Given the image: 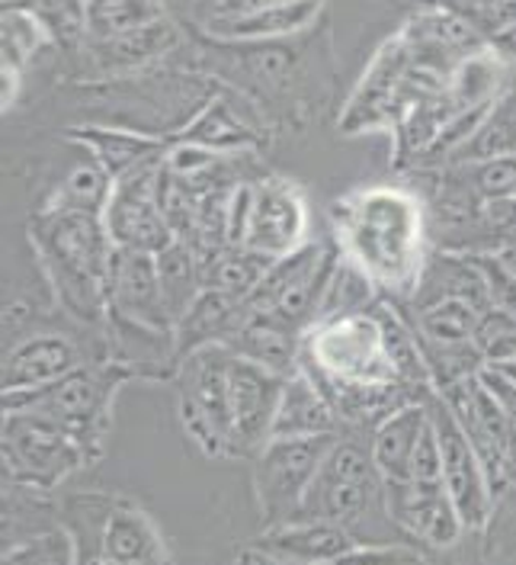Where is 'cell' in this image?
<instances>
[{
    "mask_svg": "<svg viewBox=\"0 0 516 565\" xmlns=\"http://www.w3.org/2000/svg\"><path fill=\"white\" fill-rule=\"evenodd\" d=\"M238 565H267V563H264V559H260L257 553H250V556H244V559Z\"/></svg>",
    "mask_w": 516,
    "mask_h": 565,
    "instance_id": "cell-44",
    "label": "cell"
},
{
    "mask_svg": "<svg viewBox=\"0 0 516 565\" xmlns=\"http://www.w3.org/2000/svg\"><path fill=\"white\" fill-rule=\"evenodd\" d=\"M164 154L144 161L132 174L119 177L112 183V196L106 203L104 222L116 247L161 254L164 247H171L176 242L164 212H161Z\"/></svg>",
    "mask_w": 516,
    "mask_h": 565,
    "instance_id": "cell-9",
    "label": "cell"
},
{
    "mask_svg": "<svg viewBox=\"0 0 516 565\" xmlns=\"http://www.w3.org/2000/svg\"><path fill=\"white\" fill-rule=\"evenodd\" d=\"M465 180H469V193L479 203L516 196V154L482 161V164H469Z\"/></svg>",
    "mask_w": 516,
    "mask_h": 565,
    "instance_id": "cell-35",
    "label": "cell"
},
{
    "mask_svg": "<svg viewBox=\"0 0 516 565\" xmlns=\"http://www.w3.org/2000/svg\"><path fill=\"white\" fill-rule=\"evenodd\" d=\"M430 422L440 437L443 486H447L449 498L459 508L465 530H482L491 518V504H494V489H491L482 457L440 395H430Z\"/></svg>",
    "mask_w": 516,
    "mask_h": 565,
    "instance_id": "cell-11",
    "label": "cell"
},
{
    "mask_svg": "<svg viewBox=\"0 0 516 565\" xmlns=\"http://www.w3.org/2000/svg\"><path fill=\"white\" fill-rule=\"evenodd\" d=\"M379 479L373 457H366L356 444L337 440L321 472L314 476L295 521H331L353 530L366 518L373 498L379 492Z\"/></svg>",
    "mask_w": 516,
    "mask_h": 565,
    "instance_id": "cell-8",
    "label": "cell"
},
{
    "mask_svg": "<svg viewBox=\"0 0 516 565\" xmlns=\"http://www.w3.org/2000/svg\"><path fill=\"white\" fill-rule=\"evenodd\" d=\"M427 424H430V398L411 402V405L391 412L388 418H381L373 434V447H369V457H373V466L381 476V482H411L413 450H417Z\"/></svg>",
    "mask_w": 516,
    "mask_h": 565,
    "instance_id": "cell-20",
    "label": "cell"
},
{
    "mask_svg": "<svg viewBox=\"0 0 516 565\" xmlns=\"http://www.w3.org/2000/svg\"><path fill=\"white\" fill-rule=\"evenodd\" d=\"M475 222L482 225L484 232H491L494 238H504L507 247L516 245V196L507 200H487L482 203V210L475 215ZM504 247V250H507Z\"/></svg>",
    "mask_w": 516,
    "mask_h": 565,
    "instance_id": "cell-39",
    "label": "cell"
},
{
    "mask_svg": "<svg viewBox=\"0 0 516 565\" xmlns=\"http://www.w3.org/2000/svg\"><path fill=\"white\" fill-rule=\"evenodd\" d=\"M45 42H52V33L35 17V10H30L26 3H3V33H0L3 68H13L23 74L30 58Z\"/></svg>",
    "mask_w": 516,
    "mask_h": 565,
    "instance_id": "cell-33",
    "label": "cell"
},
{
    "mask_svg": "<svg viewBox=\"0 0 516 565\" xmlns=\"http://www.w3.org/2000/svg\"><path fill=\"white\" fill-rule=\"evenodd\" d=\"M411 479L413 482H440L443 479V454H440V437H437L433 422L427 424V430L413 450Z\"/></svg>",
    "mask_w": 516,
    "mask_h": 565,
    "instance_id": "cell-40",
    "label": "cell"
},
{
    "mask_svg": "<svg viewBox=\"0 0 516 565\" xmlns=\"http://www.w3.org/2000/svg\"><path fill=\"white\" fill-rule=\"evenodd\" d=\"M413 309H417L413 328L430 344H472L484 318L482 309H475L465 299H452V296L420 302Z\"/></svg>",
    "mask_w": 516,
    "mask_h": 565,
    "instance_id": "cell-29",
    "label": "cell"
},
{
    "mask_svg": "<svg viewBox=\"0 0 516 565\" xmlns=\"http://www.w3.org/2000/svg\"><path fill=\"white\" fill-rule=\"evenodd\" d=\"M327 565H423V556L411 546H401V543H391V546L356 543L350 553L337 556L334 563Z\"/></svg>",
    "mask_w": 516,
    "mask_h": 565,
    "instance_id": "cell-38",
    "label": "cell"
},
{
    "mask_svg": "<svg viewBox=\"0 0 516 565\" xmlns=\"http://www.w3.org/2000/svg\"><path fill=\"white\" fill-rule=\"evenodd\" d=\"M507 472L516 479V422L510 430V447H507Z\"/></svg>",
    "mask_w": 516,
    "mask_h": 565,
    "instance_id": "cell-43",
    "label": "cell"
},
{
    "mask_svg": "<svg viewBox=\"0 0 516 565\" xmlns=\"http://www.w3.org/2000/svg\"><path fill=\"white\" fill-rule=\"evenodd\" d=\"M334 434L305 437V440H270L257 457V498L264 514L276 524H289L299 518L302 501L309 494L314 476L321 472Z\"/></svg>",
    "mask_w": 516,
    "mask_h": 565,
    "instance_id": "cell-10",
    "label": "cell"
},
{
    "mask_svg": "<svg viewBox=\"0 0 516 565\" xmlns=\"http://www.w3.org/2000/svg\"><path fill=\"white\" fill-rule=\"evenodd\" d=\"M129 376L132 373L116 360L97 366H77L68 376L33 392H3V412H45L49 418L68 427L77 444L87 450V457H97L109 418V402L119 383Z\"/></svg>",
    "mask_w": 516,
    "mask_h": 565,
    "instance_id": "cell-4",
    "label": "cell"
},
{
    "mask_svg": "<svg viewBox=\"0 0 516 565\" xmlns=\"http://www.w3.org/2000/svg\"><path fill=\"white\" fill-rule=\"evenodd\" d=\"M341 257L381 292L413 299L427 267V218L411 190L366 186L331 206Z\"/></svg>",
    "mask_w": 516,
    "mask_h": 565,
    "instance_id": "cell-1",
    "label": "cell"
},
{
    "mask_svg": "<svg viewBox=\"0 0 516 565\" xmlns=\"http://www.w3.org/2000/svg\"><path fill=\"white\" fill-rule=\"evenodd\" d=\"M497 3H504V0H437V7H447L452 13L465 17L469 23H475L482 13H487V10L497 7Z\"/></svg>",
    "mask_w": 516,
    "mask_h": 565,
    "instance_id": "cell-41",
    "label": "cell"
},
{
    "mask_svg": "<svg viewBox=\"0 0 516 565\" xmlns=\"http://www.w3.org/2000/svg\"><path fill=\"white\" fill-rule=\"evenodd\" d=\"M507 154H516V94L494 100L482 129L455 154V161L482 164V161H494V158H507Z\"/></svg>",
    "mask_w": 516,
    "mask_h": 565,
    "instance_id": "cell-32",
    "label": "cell"
},
{
    "mask_svg": "<svg viewBox=\"0 0 516 565\" xmlns=\"http://www.w3.org/2000/svg\"><path fill=\"white\" fill-rule=\"evenodd\" d=\"M71 141H77L90 161H97L112 180L132 174L144 161L168 151V141L136 129H109V126H77L68 132Z\"/></svg>",
    "mask_w": 516,
    "mask_h": 565,
    "instance_id": "cell-21",
    "label": "cell"
},
{
    "mask_svg": "<svg viewBox=\"0 0 516 565\" xmlns=\"http://www.w3.org/2000/svg\"><path fill=\"white\" fill-rule=\"evenodd\" d=\"M356 543L359 540L353 530L331 521H289L267 530L254 553L273 565H327L350 553Z\"/></svg>",
    "mask_w": 516,
    "mask_h": 565,
    "instance_id": "cell-16",
    "label": "cell"
},
{
    "mask_svg": "<svg viewBox=\"0 0 516 565\" xmlns=\"http://www.w3.org/2000/svg\"><path fill=\"white\" fill-rule=\"evenodd\" d=\"M158 277H161V292L173 318V328H176V321L193 309V302L206 289L200 254L186 242H173L158 254Z\"/></svg>",
    "mask_w": 516,
    "mask_h": 565,
    "instance_id": "cell-27",
    "label": "cell"
},
{
    "mask_svg": "<svg viewBox=\"0 0 516 565\" xmlns=\"http://www.w3.org/2000/svg\"><path fill=\"white\" fill-rule=\"evenodd\" d=\"M247 360L273 370L279 376H292L299 370V351H302V334L286 328L282 321L270 316H257L247 309L241 331L225 344Z\"/></svg>",
    "mask_w": 516,
    "mask_h": 565,
    "instance_id": "cell-22",
    "label": "cell"
},
{
    "mask_svg": "<svg viewBox=\"0 0 516 565\" xmlns=\"http://www.w3.org/2000/svg\"><path fill=\"white\" fill-rule=\"evenodd\" d=\"M324 0H273L244 13H218L208 20V33L228 42H270L302 33L318 20Z\"/></svg>",
    "mask_w": 516,
    "mask_h": 565,
    "instance_id": "cell-17",
    "label": "cell"
},
{
    "mask_svg": "<svg viewBox=\"0 0 516 565\" xmlns=\"http://www.w3.org/2000/svg\"><path fill=\"white\" fill-rule=\"evenodd\" d=\"M87 459L77 437L45 412H3V466L13 482L55 489Z\"/></svg>",
    "mask_w": 516,
    "mask_h": 565,
    "instance_id": "cell-7",
    "label": "cell"
},
{
    "mask_svg": "<svg viewBox=\"0 0 516 565\" xmlns=\"http://www.w3.org/2000/svg\"><path fill=\"white\" fill-rule=\"evenodd\" d=\"M232 356L225 344H206L176 363L180 380V422L186 434L212 457L232 454L235 418H232Z\"/></svg>",
    "mask_w": 516,
    "mask_h": 565,
    "instance_id": "cell-5",
    "label": "cell"
},
{
    "mask_svg": "<svg viewBox=\"0 0 516 565\" xmlns=\"http://www.w3.org/2000/svg\"><path fill=\"white\" fill-rule=\"evenodd\" d=\"M109 316L136 321L154 331H176L161 292L158 254L116 247L109 267Z\"/></svg>",
    "mask_w": 516,
    "mask_h": 565,
    "instance_id": "cell-14",
    "label": "cell"
},
{
    "mask_svg": "<svg viewBox=\"0 0 516 565\" xmlns=\"http://www.w3.org/2000/svg\"><path fill=\"white\" fill-rule=\"evenodd\" d=\"M337 430V408L327 402L321 386L305 370L286 376L279 412L270 440H305V437H327Z\"/></svg>",
    "mask_w": 516,
    "mask_h": 565,
    "instance_id": "cell-19",
    "label": "cell"
},
{
    "mask_svg": "<svg viewBox=\"0 0 516 565\" xmlns=\"http://www.w3.org/2000/svg\"><path fill=\"white\" fill-rule=\"evenodd\" d=\"M39 260L65 312L77 321H104L109 316V267L116 245L97 212L45 206L30 225Z\"/></svg>",
    "mask_w": 516,
    "mask_h": 565,
    "instance_id": "cell-2",
    "label": "cell"
},
{
    "mask_svg": "<svg viewBox=\"0 0 516 565\" xmlns=\"http://www.w3.org/2000/svg\"><path fill=\"white\" fill-rule=\"evenodd\" d=\"M309 206L289 180L254 183V210L244 247L267 257H286L309 245Z\"/></svg>",
    "mask_w": 516,
    "mask_h": 565,
    "instance_id": "cell-13",
    "label": "cell"
},
{
    "mask_svg": "<svg viewBox=\"0 0 516 565\" xmlns=\"http://www.w3.org/2000/svg\"><path fill=\"white\" fill-rule=\"evenodd\" d=\"M232 418H235V444L232 457H260V450L273 437V422L286 376L247 360L241 353L232 356Z\"/></svg>",
    "mask_w": 516,
    "mask_h": 565,
    "instance_id": "cell-12",
    "label": "cell"
},
{
    "mask_svg": "<svg viewBox=\"0 0 516 565\" xmlns=\"http://www.w3.org/2000/svg\"><path fill=\"white\" fill-rule=\"evenodd\" d=\"M3 565H74V543L68 533L52 530L23 546H13L3 556Z\"/></svg>",
    "mask_w": 516,
    "mask_h": 565,
    "instance_id": "cell-36",
    "label": "cell"
},
{
    "mask_svg": "<svg viewBox=\"0 0 516 565\" xmlns=\"http://www.w3.org/2000/svg\"><path fill=\"white\" fill-rule=\"evenodd\" d=\"M337 264H341V250L334 254L318 242H309L286 257H276L264 282L244 306L257 316H270L286 328L305 334L321 309L324 289L334 277Z\"/></svg>",
    "mask_w": 516,
    "mask_h": 565,
    "instance_id": "cell-6",
    "label": "cell"
},
{
    "mask_svg": "<svg viewBox=\"0 0 516 565\" xmlns=\"http://www.w3.org/2000/svg\"><path fill=\"white\" fill-rule=\"evenodd\" d=\"M84 13L90 39L136 33L164 20L161 0H84Z\"/></svg>",
    "mask_w": 516,
    "mask_h": 565,
    "instance_id": "cell-31",
    "label": "cell"
},
{
    "mask_svg": "<svg viewBox=\"0 0 516 565\" xmlns=\"http://www.w3.org/2000/svg\"><path fill=\"white\" fill-rule=\"evenodd\" d=\"M376 316H379L385 351H388V360H391L398 380L420 395H433V373H430V363H427L423 341H420L417 328L388 306H376Z\"/></svg>",
    "mask_w": 516,
    "mask_h": 565,
    "instance_id": "cell-25",
    "label": "cell"
},
{
    "mask_svg": "<svg viewBox=\"0 0 516 565\" xmlns=\"http://www.w3.org/2000/svg\"><path fill=\"white\" fill-rule=\"evenodd\" d=\"M77 348L65 334H35L3 356V392H33L77 370Z\"/></svg>",
    "mask_w": 516,
    "mask_h": 565,
    "instance_id": "cell-18",
    "label": "cell"
},
{
    "mask_svg": "<svg viewBox=\"0 0 516 565\" xmlns=\"http://www.w3.org/2000/svg\"><path fill=\"white\" fill-rule=\"evenodd\" d=\"M388 518L411 533L417 540L447 550L462 533L465 524L459 518V508L452 504L443 479L440 482H381Z\"/></svg>",
    "mask_w": 516,
    "mask_h": 565,
    "instance_id": "cell-15",
    "label": "cell"
},
{
    "mask_svg": "<svg viewBox=\"0 0 516 565\" xmlns=\"http://www.w3.org/2000/svg\"><path fill=\"white\" fill-rule=\"evenodd\" d=\"M176 42L173 35L171 23L161 20L154 26H144V30H136V33L126 35H112V39H94V58L97 65L104 71H116V68H138L158 55H164Z\"/></svg>",
    "mask_w": 516,
    "mask_h": 565,
    "instance_id": "cell-30",
    "label": "cell"
},
{
    "mask_svg": "<svg viewBox=\"0 0 516 565\" xmlns=\"http://www.w3.org/2000/svg\"><path fill=\"white\" fill-rule=\"evenodd\" d=\"M30 10L49 26L52 39L71 42L80 33H87V13H84V0H30Z\"/></svg>",
    "mask_w": 516,
    "mask_h": 565,
    "instance_id": "cell-37",
    "label": "cell"
},
{
    "mask_svg": "<svg viewBox=\"0 0 516 565\" xmlns=\"http://www.w3.org/2000/svg\"><path fill=\"white\" fill-rule=\"evenodd\" d=\"M112 183H116V180L106 174L97 161H84V164H77V168L65 177L55 206H68V210L97 212V215H104L106 203H109V196H112Z\"/></svg>",
    "mask_w": 516,
    "mask_h": 565,
    "instance_id": "cell-34",
    "label": "cell"
},
{
    "mask_svg": "<svg viewBox=\"0 0 516 565\" xmlns=\"http://www.w3.org/2000/svg\"><path fill=\"white\" fill-rule=\"evenodd\" d=\"M401 35L413 42V45H427V49H440L455 58H469L475 52H484L487 42L484 35L459 13H452L447 7H430L423 13H417L408 20V26Z\"/></svg>",
    "mask_w": 516,
    "mask_h": 565,
    "instance_id": "cell-26",
    "label": "cell"
},
{
    "mask_svg": "<svg viewBox=\"0 0 516 565\" xmlns=\"http://www.w3.org/2000/svg\"><path fill=\"white\" fill-rule=\"evenodd\" d=\"M176 141H190V145H203L215 154L225 158H238L244 151L257 148V136L250 132V126L235 116V109L225 100H212V104L176 136Z\"/></svg>",
    "mask_w": 516,
    "mask_h": 565,
    "instance_id": "cell-28",
    "label": "cell"
},
{
    "mask_svg": "<svg viewBox=\"0 0 516 565\" xmlns=\"http://www.w3.org/2000/svg\"><path fill=\"white\" fill-rule=\"evenodd\" d=\"M276 257H267L260 250H250V247H222L215 254L200 257L203 264V282L206 289L215 292H225L238 302H247L257 286L264 282L267 270L273 267Z\"/></svg>",
    "mask_w": 516,
    "mask_h": 565,
    "instance_id": "cell-24",
    "label": "cell"
},
{
    "mask_svg": "<svg viewBox=\"0 0 516 565\" xmlns=\"http://www.w3.org/2000/svg\"><path fill=\"white\" fill-rule=\"evenodd\" d=\"M100 550L104 565H168L164 543L136 508H116L106 518Z\"/></svg>",
    "mask_w": 516,
    "mask_h": 565,
    "instance_id": "cell-23",
    "label": "cell"
},
{
    "mask_svg": "<svg viewBox=\"0 0 516 565\" xmlns=\"http://www.w3.org/2000/svg\"><path fill=\"white\" fill-rule=\"evenodd\" d=\"M260 559H264V556H260ZM264 563H267V559H264ZM267 565H273V563H267Z\"/></svg>",
    "mask_w": 516,
    "mask_h": 565,
    "instance_id": "cell-45",
    "label": "cell"
},
{
    "mask_svg": "<svg viewBox=\"0 0 516 565\" xmlns=\"http://www.w3.org/2000/svg\"><path fill=\"white\" fill-rule=\"evenodd\" d=\"M487 49L494 52V58L514 62L516 65V23L514 26H507V30H501L497 35H491V39H487Z\"/></svg>",
    "mask_w": 516,
    "mask_h": 565,
    "instance_id": "cell-42",
    "label": "cell"
},
{
    "mask_svg": "<svg viewBox=\"0 0 516 565\" xmlns=\"http://www.w3.org/2000/svg\"><path fill=\"white\" fill-rule=\"evenodd\" d=\"M449 71L437 68L423 62L413 45L398 33L388 39L373 58L369 71L363 74L356 94L350 97L341 129L344 132H366V129H385L398 126V119L411 109L413 104L440 94L447 87Z\"/></svg>",
    "mask_w": 516,
    "mask_h": 565,
    "instance_id": "cell-3",
    "label": "cell"
}]
</instances>
